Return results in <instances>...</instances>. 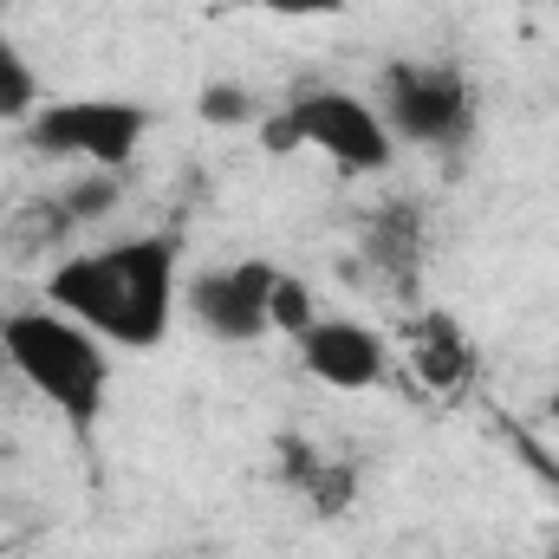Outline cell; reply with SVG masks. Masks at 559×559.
<instances>
[{
	"label": "cell",
	"instance_id": "cell-1",
	"mask_svg": "<svg viewBox=\"0 0 559 559\" xmlns=\"http://www.w3.org/2000/svg\"><path fill=\"white\" fill-rule=\"evenodd\" d=\"M176 261H182L176 235H131L92 254H59L46 274V306L72 312L105 345L150 352L176 312Z\"/></svg>",
	"mask_w": 559,
	"mask_h": 559
},
{
	"label": "cell",
	"instance_id": "cell-2",
	"mask_svg": "<svg viewBox=\"0 0 559 559\" xmlns=\"http://www.w3.org/2000/svg\"><path fill=\"white\" fill-rule=\"evenodd\" d=\"M0 352L79 436L98 429L105 391H111V358H105V338L92 325H79L59 306H20L0 319Z\"/></svg>",
	"mask_w": 559,
	"mask_h": 559
},
{
	"label": "cell",
	"instance_id": "cell-3",
	"mask_svg": "<svg viewBox=\"0 0 559 559\" xmlns=\"http://www.w3.org/2000/svg\"><path fill=\"white\" fill-rule=\"evenodd\" d=\"M391 138L423 150H462L475 138V92L468 72L449 59H391L384 66V111Z\"/></svg>",
	"mask_w": 559,
	"mask_h": 559
},
{
	"label": "cell",
	"instance_id": "cell-4",
	"mask_svg": "<svg viewBox=\"0 0 559 559\" xmlns=\"http://www.w3.org/2000/svg\"><path fill=\"white\" fill-rule=\"evenodd\" d=\"M150 138V111L131 98H59L26 118V143L59 163H92V169H124L138 163Z\"/></svg>",
	"mask_w": 559,
	"mask_h": 559
},
{
	"label": "cell",
	"instance_id": "cell-5",
	"mask_svg": "<svg viewBox=\"0 0 559 559\" xmlns=\"http://www.w3.org/2000/svg\"><path fill=\"white\" fill-rule=\"evenodd\" d=\"M286 111H293V124H299L306 150L332 156V163H338V169H352V176H378V169H391V156H397L391 124H384V118H378V105H365L358 92L312 85V92H299Z\"/></svg>",
	"mask_w": 559,
	"mask_h": 559
},
{
	"label": "cell",
	"instance_id": "cell-6",
	"mask_svg": "<svg viewBox=\"0 0 559 559\" xmlns=\"http://www.w3.org/2000/svg\"><path fill=\"white\" fill-rule=\"evenodd\" d=\"M274 261H228V267H209L182 286V306L189 319L222 338V345H254L274 332Z\"/></svg>",
	"mask_w": 559,
	"mask_h": 559
},
{
	"label": "cell",
	"instance_id": "cell-7",
	"mask_svg": "<svg viewBox=\"0 0 559 559\" xmlns=\"http://www.w3.org/2000/svg\"><path fill=\"white\" fill-rule=\"evenodd\" d=\"M299 365L332 391H371L384 378V345L358 319H312L299 332Z\"/></svg>",
	"mask_w": 559,
	"mask_h": 559
},
{
	"label": "cell",
	"instance_id": "cell-8",
	"mask_svg": "<svg viewBox=\"0 0 559 559\" xmlns=\"http://www.w3.org/2000/svg\"><path fill=\"white\" fill-rule=\"evenodd\" d=\"M404 345H411V365H417V378L429 391H462L468 371H475V345H468L462 319L442 312V306L436 312H417L404 325Z\"/></svg>",
	"mask_w": 559,
	"mask_h": 559
},
{
	"label": "cell",
	"instance_id": "cell-9",
	"mask_svg": "<svg viewBox=\"0 0 559 559\" xmlns=\"http://www.w3.org/2000/svg\"><path fill=\"white\" fill-rule=\"evenodd\" d=\"M365 261L391 280L397 293L417 286V274H423V215H417V202H391V209H378V215L365 222Z\"/></svg>",
	"mask_w": 559,
	"mask_h": 559
},
{
	"label": "cell",
	"instance_id": "cell-10",
	"mask_svg": "<svg viewBox=\"0 0 559 559\" xmlns=\"http://www.w3.org/2000/svg\"><path fill=\"white\" fill-rule=\"evenodd\" d=\"M293 495H299L319 521H338V514H352V501H358V468H352V462L319 455V462L293 481Z\"/></svg>",
	"mask_w": 559,
	"mask_h": 559
},
{
	"label": "cell",
	"instance_id": "cell-11",
	"mask_svg": "<svg viewBox=\"0 0 559 559\" xmlns=\"http://www.w3.org/2000/svg\"><path fill=\"white\" fill-rule=\"evenodd\" d=\"M33 111H39V72L0 26V124H26Z\"/></svg>",
	"mask_w": 559,
	"mask_h": 559
},
{
	"label": "cell",
	"instance_id": "cell-12",
	"mask_svg": "<svg viewBox=\"0 0 559 559\" xmlns=\"http://www.w3.org/2000/svg\"><path fill=\"white\" fill-rule=\"evenodd\" d=\"M66 228H79V222H72V215H66V202L52 195V202H33L26 215H13V222H7V248H13V254L59 248V241H66Z\"/></svg>",
	"mask_w": 559,
	"mask_h": 559
},
{
	"label": "cell",
	"instance_id": "cell-13",
	"mask_svg": "<svg viewBox=\"0 0 559 559\" xmlns=\"http://www.w3.org/2000/svg\"><path fill=\"white\" fill-rule=\"evenodd\" d=\"M124 182H131L124 169H98V176H79V182L59 195V202H66V215L85 228V222H105V215L124 202Z\"/></svg>",
	"mask_w": 559,
	"mask_h": 559
},
{
	"label": "cell",
	"instance_id": "cell-14",
	"mask_svg": "<svg viewBox=\"0 0 559 559\" xmlns=\"http://www.w3.org/2000/svg\"><path fill=\"white\" fill-rule=\"evenodd\" d=\"M312 319H319V306H312V286H306L299 274H280V280H274V332L299 338Z\"/></svg>",
	"mask_w": 559,
	"mask_h": 559
},
{
	"label": "cell",
	"instance_id": "cell-15",
	"mask_svg": "<svg viewBox=\"0 0 559 559\" xmlns=\"http://www.w3.org/2000/svg\"><path fill=\"white\" fill-rule=\"evenodd\" d=\"M195 111H202V124H222V131H228V124H254V98H248V85H228V79H215V85L202 92Z\"/></svg>",
	"mask_w": 559,
	"mask_h": 559
},
{
	"label": "cell",
	"instance_id": "cell-16",
	"mask_svg": "<svg viewBox=\"0 0 559 559\" xmlns=\"http://www.w3.org/2000/svg\"><path fill=\"white\" fill-rule=\"evenodd\" d=\"M235 13H267V20H332L345 0H228Z\"/></svg>",
	"mask_w": 559,
	"mask_h": 559
},
{
	"label": "cell",
	"instance_id": "cell-17",
	"mask_svg": "<svg viewBox=\"0 0 559 559\" xmlns=\"http://www.w3.org/2000/svg\"><path fill=\"white\" fill-rule=\"evenodd\" d=\"M261 150H267V156H293V150H306L299 124H293V111H274V118H261Z\"/></svg>",
	"mask_w": 559,
	"mask_h": 559
},
{
	"label": "cell",
	"instance_id": "cell-18",
	"mask_svg": "<svg viewBox=\"0 0 559 559\" xmlns=\"http://www.w3.org/2000/svg\"><path fill=\"white\" fill-rule=\"evenodd\" d=\"M554 417H559V391H554Z\"/></svg>",
	"mask_w": 559,
	"mask_h": 559
},
{
	"label": "cell",
	"instance_id": "cell-19",
	"mask_svg": "<svg viewBox=\"0 0 559 559\" xmlns=\"http://www.w3.org/2000/svg\"><path fill=\"white\" fill-rule=\"evenodd\" d=\"M554 559H559V547H554Z\"/></svg>",
	"mask_w": 559,
	"mask_h": 559
}]
</instances>
